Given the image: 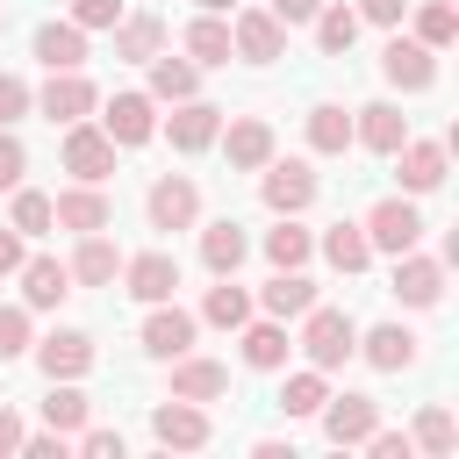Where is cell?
Instances as JSON below:
<instances>
[{"instance_id": "obj_23", "label": "cell", "mask_w": 459, "mask_h": 459, "mask_svg": "<svg viewBox=\"0 0 459 459\" xmlns=\"http://www.w3.org/2000/svg\"><path fill=\"white\" fill-rule=\"evenodd\" d=\"M402 136H409V115H402L394 100H366V108H351V143H359V151L394 158V151H402Z\"/></svg>"}, {"instance_id": "obj_1", "label": "cell", "mask_w": 459, "mask_h": 459, "mask_svg": "<svg viewBox=\"0 0 459 459\" xmlns=\"http://www.w3.org/2000/svg\"><path fill=\"white\" fill-rule=\"evenodd\" d=\"M294 351H301V366H323V373L351 366V351H359V316H351V308H330V301H308V308L294 316Z\"/></svg>"}, {"instance_id": "obj_43", "label": "cell", "mask_w": 459, "mask_h": 459, "mask_svg": "<svg viewBox=\"0 0 459 459\" xmlns=\"http://www.w3.org/2000/svg\"><path fill=\"white\" fill-rule=\"evenodd\" d=\"M122 14H129V7H122V0H65V22H79V29H86V36H93V29H100V36H108V29H115V22H122Z\"/></svg>"}, {"instance_id": "obj_3", "label": "cell", "mask_w": 459, "mask_h": 459, "mask_svg": "<svg viewBox=\"0 0 459 459\" xmlns=\"http://www.w3.org/2000/svg\"><path fill=\"white\" fill-rule=\"evenodd\" d=\"M316 194H323V179H316L308 158H280V151H273V158L258 165V201H265L273 215H308Z\"/></svg>"}, {"instance_id": "obj_20", "label": "cell", "mask_w": 459, "mask_h": 459, "mask_svg": "<svg viewBox=\"0 0 459 459\" xmlns=\"http://www.w3.org/2000/svg\"><path fill=\"white\" fill-rule=\"evenodd\" d=\"M115 280H122L129 301L151 308V301H172V294H179V258H172V251H136V258L122 251V273H115Z\"/></svg>"}, {"instance_id": "obj_41", "label": "cell", "mask_w": 459, "mask_h": 459, "mask_svg": "<svg viewBox=\"0 0 459 459\" xmlns=\"http://www.w3.org/2000/svg\"><path fill=\"white\" fill-rule=\"evenodd\" d=\"M14 201H7V222L22 230V237H50L57 230V215H50V194L43 186H7Z\"/></svg>"}, {"instance_id": "obj_36", "label": "cell", "mask_w": 459, "mask_h": 459, "mask_svg": "<svg viewBox=\"0 0 459 459\" xmlns=\"http://www.w3.org/2000/svg\"><path fill=\"white\" fill-rule=\"evenodd\" d=\"M316 251H323L330 273H366V265H373V244H366L359 222H330V230L316 237Z\"/></svg>"}, {"instance_id": "obj_18", "label": "cell", "mask_w": 459, "mask_h": 459, "mask_svg": "<svg viewBox=\"0 0 459 459\" xmlns=\"http://www.w3.org/2000/svg\"><path fill=\"white\" fill-rule=\"evenodd\" d=\"M222 115L230 108H215V100H172V115H158V136H172V151L179 158H194V151H208L215 143V129H222Z\"/></svg>"}, {"instance_id": "obj_47", "label": "cell", "mask_w": 459, "mask_h": 459, "mask_svg": "<svg viewBox=\"0 0 459 459\" xmlns=\"http://www.w3.org/2000/svg\"><path fill=\"white\" fill-rule=\"evenodd\" d=\"M359 452H373V459H416V445H409V430H387V423H373V437H366Z\"/></svg>"}, {"instance_id": "obj_48", "label": "cell", "mask_w": 459, "mask_h": 459, "mask_svg": "<svg viewBox=\"0 0 459 459\" xmlns=\"http://www.w3.org/2000/svg\"><path fill=\"white\" fill-rule=\"evenodd\" d=\"M351 14L373 22V29H402L409 22V0H351Z\"/></svg>"}, {"instance_id": "obj_25", "label": "cell", "mask_w": 459, "mask_h": 459, "mask_svg": "<svg viewBox=\"0 0 459 459\" xmlns=\"http://www.w3.org/2000/svg\"><path fill=\"white\" fill-rule=\"evenodd\" d=\"M14 280H22V308H36V316L72 294V273H65V258H50V251H29Z\"/></svg>"}, {"instance_id": "obj_2", "label": "cell", "mask_w": 459, "mask_h": 459, "mask_svg": "<svg viewBox=\"0 0 459 459\" xmlns=\"http://www.w3.org/2000/svg\"><path fill=\"white\" fill-rule=\"evenodd\" d=\"M359 230H366V244H373V258H402V251H416L423 244V208L409 201V194H380L366 215H359Z\"/></svg>"}, {"instance_id": "obj_24", "label": "cell", "mask_w": 459, "mask_h": 459, "mask_svg": "<svg viewBox=\"0 0 459 459\" xmlns=\"http://www.w3.org/2000/svg\"><path fill=\"white\" fill-rule=\"evenodd\" d=\"M65 273H72V287H115V273H122V244H115L108 230H86V237L72 244Z\"/></svg>"}, {"instance_id": "obj_54", "label": "cell", "mask_w": 459, "mask_h": 459, "mask_svg": "<svg viewBox=\"0 0 459 459\" xmlns=\"http://www.w3.org/2000/svg\"><path fill=\"white\" fill-rule=\"evenodd\" d=\"M201 14H230V7H244V0H194Z\"/></svg>"}, {"instance_id": "obj_4", "label": "cell", "mask_w": 459, "mask_h": 459, "mask_svg": "<svg viewBox=\"0 0 459 459\" xmlns=\"http://www.w3.org/2000/svg\"><path fill=\"white\" fill-rule=\"evenodd\" d=\"M437 57H445V50L416 43L409 29H387V43H380V79H387L394 93H430V86H437Z\"/></svg>"}, {"instance_id": "obj_32", "label": "cell", "mask_w": 459, "mask_h": 459, "mask_svg": "<svg viewBox=\"0 0 459 459\" xmlns=\"http://www.w3.org/2000/svg\"><path fill=\"white\" fill-rule=\"evenodd\" d=\"M323 394H330V373L323 366H280V416L287 423H316V409H323Z\"/></svg>"}, {"instance_id": "obj_15", "label": "cell", "mask_w": 459, "mask_h": 459, "mask_svg": "<svg viewBox=\"0 0 459 459\" xmlns=\"http://www.w3.org/2000/svg\"><path fill=\"white\" fill-rule=\"evenodd\" d=\"M387 294L402 301V308H437L445 301V258H430V251H402L394 258V273H387Z\"/></svg>"}, {"instance_id": "obj_39", "label": "cell", "mask_w": 459, "mask_h": 459, "mask_svg": "<svg viewBox=\"0 0 459 459\" xmlns=\"http://www.w3.org/2000/svg\"><path fill=\"white\" fill-rule=\"evenodd\" d=\"M308 29H316V50H323V57H344V50L359 43V29H366V22H359V14L344 7V0H323Z\"/></svg>"}, {"instance_id": "obj_33", "label": "cell", "mask_w": 459, "mask_h": 459, "mask_svg": "<svg viewBox=\"0 0 459 459\" xmlns=\"http://www.w3.org/2000/svg\"><path fill=\"white\" fill-rule=\"evenodd\" d=\"M179 50L201 65V72H215V65H230V14H194L186 29H179Z\"/></svg>"}, {"instance_id": "obj_44", "label": "cell", "mask_w": 459, "mask_h": 459, "mask_svg": "<svg viewBox=\"0 0 459 459\" xmlns=\"http://www.w3.org/2000/svg\"><path fill=\"white\" fill-rule=\"evenodd\" d=\"M22 115H36V86L22 72H0V129H14Z\"/></svg>"}, {"instance_id": "obj_13", "label": "cell", "mask_w": 459, "mask_h": 459, "mask_svg": "<svg viewBox=\"0 0 459 459\" xmlns=\"http://www.w3.org/2000/svg\"><path fill=\"white\" fill-rule=\"evenodd\" d=\"M230 57L244 65H280L287 57V29L265 7H230Z\"/></svg>"}, {"instance_id": "obj_37", "label": "cell", "mask_w": 459, "mask_h": 459, "mask_svg": "<svg viewBox=\"0 0 459 459\" xmlns=\"http://www.w3.org/2000/svg\"><path fill=\"white\" fill-rule=\"evenodd\" d=\"M208 330H237L244 316H251V287H237V273H215V287L201 294V308H194Z\"/></svg>"}, {"instance_id": "obj_12", "label": "cell", "mask_w": 459, "mask_h": 459, "mask_svg": "<svg viewBox=\"0 0 459 459\" xmlns=\"http://www.w3.org/2000/svg\"><path fill=\"white\" fill-rule=\"evenodd\" d=\"M208 437H215L208 402H179V394H165V402L151 409V445H165V452H201Z\"/></svg>"}, {"instance_id": "obj_8", "label": "cell", "mask_w": 459, "mask_h": 459, "mask_svg": "<svg viewBox=\"0 0 459 459\" xmlns=\"http://www.w3.org/2000/svg\"><path fill=\"white\" fill-rule=\"evenodd\" d=\"M143 222H151V230H194V222H201V186H194L186 172H158V179L143 186Z\"/></svg>"}, {"instance_id": "obj_51", "label": "cell", "mask_w": 459, "mask_h": 459, "mask_svg": "<svg viewBox=\"0 0 459 459\" xmlns=\"http://www.w3.org/2000/svg\"><path fill=\"white\" fill-rule=\"evenodd\" d=\"M316 7H323V0H265V14H273L280 29H308V22H316Z\"/></svg>"}, {"instance_id": "obj_17", "label": "cell", "mask_w": 459, "mask_h": 459, "mask_svg": "<svg viewBox=\"0 0 459 459\" xmlns=\"http://www.w3.org/2000/svg\"><path fill=\"white\" fill-rule=\"evenodd\" d=\"M93 108H100V86H93L86 72H50V79L36 86V115L57 122V129H65V122H86Z\"/></svg>"}, {"instance_id": "obj_5", "label": "cell", "mask_w": 459, "mask_h": 459, "mask_svg": "<svg viewBox=\"0 0 459 459\" xmlns=\"http://www.w3.org/2000/svg\"><path fill=\"white\" fill-rule=\"evenodd\" d=\"M100 129H108V143H115V151H143V143L158 136V100H151L143 86L108 93V100H100Z\"/></svg>"}, {"instance_id": "obj_40", "label": "cell", "mask_w": 459, "mask_h": 459, "mask_svg": "<svg viewBox=\"0 0 459 459\" xmlns=\"http://www.w3.org/2000/svg\"><path fill=\"white\" fill-rule=\"evenodd\" d=\"M409 36L416 43H430V50H452V36H459V7L452 0H409Z\"/></svg>"}, {"instance_id": "obj_19", "label": "cell", "mask_w": 459, "mask_h": 459, "mask_svg": "<svg viewBox=\"0 0 459 459\" xmlns=\"http://www.w3.org/2000/svg\"><path fill=\"white\" fill-rule=\"evenodd\" d=\"M215 143H222L230 172H258V165H265V158L280 151V136H273V122H265V115H222Z\"/></svg>"}, {"instance_id": "obj_31", "label": "cell", "mask_w": 459, "mask_h": 459, "mask_svg": "<svg viewBox=\"0 0 459 459\" xmlns=\"http://www.w3.org/2000/svg\"><path fill=\"white\" fill-rule=\"evenodd\" d=\"M258 251H265L273 273H294V265L316 258V230H301V215H273V230L258 237Z\"/></svg>"}, {"instance_id": "obj_55", "label": "cell", "mask_w": 459, "mask_h": 459, "mask_svg": "<svg viewBox=\"0 0 459 459\" xmlns=\"http://www.w3.org/2000/svg\"><path fill=\"white\" fill-rule=\"evenodd\" d=\"M0 36H7V0H0Z\"/></svg>"}, {"instance_id": "obj_34", "label": "cell", "mask_w": 459, "mask_h": 459, "mask_svg": "<svg viewBox=\"0 0 459 459\" xmlns=\"http://www.w3.org/2000/svg\"><path fill=\"white\" fill-rule=\"evenodd\" d=\"M93 423V402H86V387L79 380H50V394H43V430H57V437H79Z\"/></svg>"}, {"instance_id": "obj_28", "label": "cell", "mask_w": 459, "mask_h": 459, "mask_svg": "<svg viewBox=\"0 0 459 459\" xmlns=\"http://www.w3.org/2000/svg\"><path fill=\"white\" fill-rule=\"evenodd\" d=\"M143 72H151V86H143V93H151L158 108H172V100H194V93H201V65H194L186 50H179V57H172V50H158V57H143Z\"/></svg>"}, {"instance_id": "obj_10", "label": "cell", "mask_w": 459, "mask_h": 459, "mask_svg": "<svg viewBox=\"0 0 459 459\" xmlns=\"http://www.w3.org/2000/svg\"><path fill=\"white\" fill-rule=\"evenodd\" d=\"M29 359H36L43 380H86V373H93V337L72 330V323H57V330H43V337L29 344Z\"/></svg>"}, {"instance_id": "obj_7", "label": "cell", "mask_w": 459, "mask_h": 459, "mask_svg": "<svg viewBox=\"0 0 459 459\" xmlns=\"http://www.w3.org/2000/svg\"><path fill=\"white\" fill-rule=\"evenodd\" d=\"M57 158H65V172L86 179V186H108V172H115V143H108V129H100L93 115H86V122H65Z\"/></svg>"}, {"instance_id": "obj_52", "label": "cell", "mask_w": 459, "mask_h": 459, "mask_svg": "<svg viewBox=\"0 0 459 459\" xmlns=\"http://www.w3.org/2000/svg\"><path fill=\"white\" fill-rule=\"evenodd\" d=\"M22 430H29V423H22V409H14V402H0V459H14V452H22Z\"/></svg>"}, {"instance_id": "obj_46", "label": "cell", "mask_w": 459, "mask_h": 459, "mask_svg": "<svg viewBox=\"0 0 459 459\" xmlns=\"http://www.w3.org/2000/svg\"><path fill=\"white\" fill-rule=\"evenodd\" d=\"M29 179V143L14 129H0V186H22Z\"/></svg>"}, {"instance_id": "obj_38", "label": "cell", "mask_w": 459, "mask_h": 459, "mask_svg": "<svg viewBox=\"0 0 459 459\" xmlns=\"http://www.w3.org/2000/svg\"><path fill=\"white\" fill-rule=\"evenodd\" d=\"M409 445H416L423 459H452V452H459V423H452V409H445V402H423L416 423H409Z\"/></svg>"}, {"instance_id": "obj_9", "label": "cell", "mask_w": 459, "mask_h": 459, "mask_svg": "<svg viewBox=\"0 0 459 459\" xmlns=\"http://www.w3.org/2000/svg\"><path fill=\"white\" fill-rule=\"evenodd\" d=\"M230 337H237V359H244L251 373H280V366L294 359V330H287L280 316H258V308H251Z\"/></svg>"}, {"instance_id": "obj_35", "label": "cell", "mask_w": 459, "mask_h": 459, "mask_svg": "<svg viewBox=\"0 0 459 459\" xmlns=\"http://www.w3.org/2000/svg\"><path fill=\"white\" fill-rule=\"evenodd\" d=\"M108 36H115V57L122 65H143V57L165 50V14H122Z\"/></svg>"}, {"instance_id": "obj_49", "label": "cell", "mask_w": 459, "mask_h": 459, "mask_svg": "<svg viewBox=\"0 0 459 459\" xmlns=\"http://www.w3.org/2000/svg\"><path fill=\"white\" fill-rule=\"evenodd\" d=\"M72 452V437H57V430H22V452L14 459H65Z\"/></svg>"}, {"instance_id": "obj_45", "label": "cell", "mask_w": 459, "mask_h": 459, "mask_svg": "<svg viewBox=\"0 0 459 459\" xmlns=\"http://www.w3.org/2000/svg\"><path fill=\"white\" fill-rule=\"evenodd\" d=\"M72 445H79L86 459H122V452H129V437H122V430H108V423H86Z\"/></svg>"}, {"instance_id": "obj_42", "label": "cell", "mask_w": 459, "mask_h": 459, "mask_svg": "<svg viewBox=\"0 0 459 459\" xmlns=\"http://www.w3.org/2000/svg\"><path fill=\"white\" fill-rule=\"evenodd\" d=\"M29 344H36V308H22V301H0V366L29 359Z\"/></svg>"}, {"instance_id": "obj_53", "label": "cell", "mask_w": 459, "mask_h": 459, "mask_svg": "<svg viewBox=\"0 0 459 459\" xmlns=\"http://www.w3.org/2000/svg\"><path fill=\"white\" fill-rule=\"evenodd\" d=\"M251 459H294V445H280V437H258V445H251Z\"/></svg>"}, {"instance_id": "obj_29", "label": "cell", "mask_w": 459, "mask_h": 459, "mask_svg": "<svg viewBox=\"0 0 459 459\" xmlns=\"http://www.w3.org/2000/svg\"><path fill=\"white\" fill-rule=\"evenodd\" d=\"M301 136H308V158H344L351 151V108L344 100H316L301 115Z\"/></svg>"}, {"instance_id": "obj_11", "label": "cell", "mask_w": 459, "mask_h": 459, "mask_svg": "<svg viewBox=\"0 0 459 459\" xmlns=\"http://www.w3.org/2000/svg\"><path fill=\"white\" fill-rule=\"evenodd\" d=\"M316 423H323V437H330L337 452H351V445H366V437H373L380 402H373V394H359V387H344V394H323Z\"/></svg>"}, {"instance_id": "obj_26", "label": "cell", "mask_w": 459, "mask_h": 459, "mask_svg": "<svg viewBox=\"0 0 459 459\" xmlns=\"http://www.w3.org/2000/svg\"><path fill=\"white\" fill-rule=\"evenodd\" d=\"M308 301H323V287L308 280V265H294V273H273V280L251 294V308H258V316H280V323H294Z\"/></svg>"}, {"instance_id": "obj_6", "label": "cell", "mask_w": 459, "mask_h": 459, "mask_svg": "<svg viewBox=\"0 0 459 459\" xmlns=\"http://www.w3.org/2000/svg\"><path fill=\"white\" fill-rule=\"evenodd\" d=\"M194 337H201V316H194V308H179V301H151V308H143V323H136L143 359H179V351H194Z\"/></svg>"}, {"instance_id": "obj_16", "label": "cell", "mask_w": 459, "mask_h": 459, "mask_svg": "<svg viewBox=\"0 0 459 459\" xmlns=\"http://www.w3.org/2000/svg\"><path fill=\"white\" fill-rule=\"evenodd\" d=\"M351 359H366L373 373H409L423 359V337L409 323H359V351Z\"/></svg>"}, {"instance_id": "obj_50", "label": "cell", "mask_w": 459, "mask_h": 459, "mask_svg": "<svg viewBox=\"0 0 459 459\" xmlns=\"http://www.w3.org/2000/svg\"><path fill=\"white\" fill-rule=\"evenodd\" d=\"M22 258H29V237H22L14 222H0V280H14V273H22Z\"/></svg>"}, {"instance_id": "obj_30", "label": "cell", "mask_w": 459, "mask_h": 459, "mask_svg": "<svg viewBox=\"0 0 459 459\" xmlns=\"http://www.w3.org/2000/svg\"><path fill=\"white\" fill-rule=\"evenodd\" d=\"M194 230H201V265L208 273H237L251 258V237H244L237 215H215V222H194Z\"/></svg>"}, {"instance_id": "obj_27", "label": "cell", "mask_w": 459, "mask_h": 459, "mask_svg": "<svg viewBox=\"0 0 459 459\" xmlns=\"http://www.w3.org/2000/svg\"><path fill=\"white\" fill-rule=\"evenodd\" d=\"M29 57H36L43 72H79V65H86V29H79V22H43V29L29 36Z\"/></svg>"}, {"instance_id": "obj_22", "label": "cell", "mask_w": 459, "mask_h": 459, "mask_svg": "<svg viewBox=\"0 0 459 459\" xmlns=\"http://www.w3.org/2000/svg\"><path fill=\"white\" fill-rule=\"evenodd\" d=\"M172 373H165V394H179V402H222L230 394V366L222 359H208V351H179V359H165Z\"/></svg>"}, {"instance_id": "obj_21", "label": "cell", "mask_w": 459, "mask_h": 459, "mask_svg": "<svg viewBox=\"0 0 459 459\" xmlns=\"http://www.w3.org/2000/svg\"><path fill=\"white\" fill-rule=\"evenodd\" d=\"M50 215H57V230H72V237H86V230H115V201H108V186H86V179L57 186V194H50Z\"/></svg>"}, {"instance_id": "obj_14", "label": "cell", "mask_w": 459, "mask_h": 459, "mask_svg": "<svg viewBox=\"0 0 459 459\" xmlns=\"http://www.w3.org/2000/svg\"><path fill=\"white\" fill-rule=\"evenodd\" d=\"M445 172H452V151H445L437 136H402V151H394V179H402V194H409V201L437 194V186H445Z\"/></svg>"}]
</instances>
